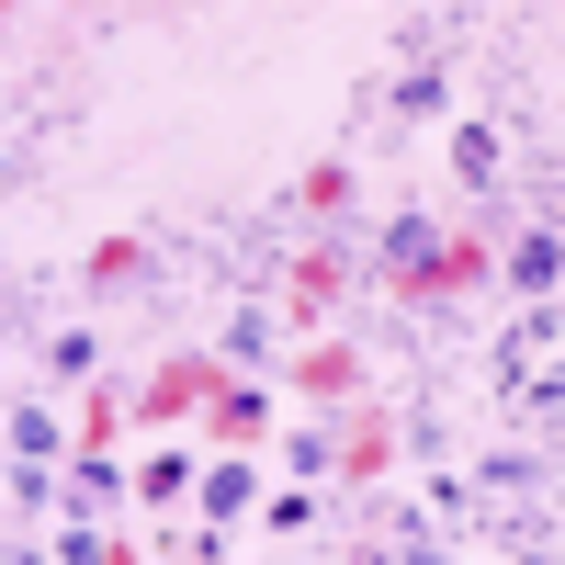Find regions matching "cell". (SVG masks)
I'll use <instances>...</instances> for the list:
<instances>
[{"instance_id": "cell-1", "label": "cell", "mask_w": 565, "mask_h": 565, "mask_svg": "<svg viewBox=\"0 0 565 565\" xmlns=\"http://www.w3.org/2000/svg\"><path fill=\"white\" fill-rule=\"evenodd\" d=\"M215 385H226V362H204V351H170V362L148 373V396H136V418H159V430H181L193 407H215Z\"/></svg>"}, {"instance_id": "cell-2", "label": "cell", "mask_w": 565, "mask_h": 565, "mask_svg": "<svg viewBox=\"0 0 565 565\" xmlns=\"http://www.w3.org/2000/svg\"><path fill=\"white\" fill-rule=\"evenodd\" d=\"M385 476H396V418H385V407H351V418H340V476H328V487L373 498Z\"/></svg>"}, {"instance_id": "cell-3", "label": "cell", "mask_w": 565, "mask_h": 565, "mask_svg": "<svg viewBox=\"0 0 565 565\" xmlns=\"http://www.w3.org/2000/svg\"><path fill=\"white\" fill-rule=\"evenodd\" d=\"M498 282H509L521 306H565V238H554V226H521L509 260H498Z\"/></svg>"}, {"instance_id": "cell-4", "label": "cell", "mask_w": 565, "mask_h": 565, "mask_svg": "<svg viewBox=\"0 0 565 565\" xmlns=\"http://www.w3.org/2000/svg\"><path fill=\"white\" fill-rule=\"evenodd\" d=\"M260 430H271V396L249 385V373H226V385H215V407H204V441H215V452H249Z\"/></svg>"}, {"instance_id": "cell-5", "label": "cell", "mask_w": 565, "mask_h": 565, "mask_svg": "<svg viewBox=\"0 0 565 565\" xmlns=\"http://www.w3.org/2000/svg\"><path fill=\"white\" fill-rule=\"evenodd\" d=\"M260 498H271V487H260V463H249V452H215V463H204V487H193V521L226 532V521H238V509H260Z\"/></svg>"}, {"instance_id": "cell-6", "label": "cell", "mask_w": 565, "mask_h": 565, "mask_svg": "<svg viewBox=\"0 0 565 565\" xmlns=\"http://www.w3.org/2000/svg\"><path fill=\"white\" fill-rule=\"evenodd\" d=\"M340 282H351V260H340V249H295V271H282V317L317 328L328 306H340Z\"/></svg>"}, {"instance_id": "cell-7", "label": "cell", "mask_w": 565, "mask_h": 565, "mask_svg": "<svg viewBox=\"0 0 565 565\" xmlns=\"http://www.w3.org/2000/svg\"><path fill=\"white\" fill-rule=\"evenodd\" d=\"M295 396H317V407H340V396H362V351H340V340H317V351H295V373H282Z\"/></svg>"}, {"instance_id": "cell-8", "label": "cell", "mask_w": 565, "mask_h": 565, "mask_svg": "<svg viewBox=\"0 0 565 565\" xmlns=\"http://www.w3.org/2000/svg\"><path fill=\"white\" fill-rule=\"evenodd\" d=\"M68 452H79L68 418L45 407V396H23V407H12V463H68Z\"/></svg>"}, {"instance_id": "cell-9", "label": "cell", "mask_w": 565, "mask_h": 565, "mask_svg": "<svg viewBox=\"0 0 565 565\" xmlns=\"http://www.w3.org/2000/svg\"><path fill=\"white\" fill-rule=\"evenodd\" d=\"M317 521H328V487H306V476H295V487H271V498H260V532H271V543H306Z\"/></svg>"}, {"instance_id": "cell-10", "label": "cell", "mask_w": 565, "mask_h": 565, "mask_svg": "<svg viewBox=\"0 0 565 565\" xmlns=\"http://www.w3.org/2000/svg\"><path fill=\"white\" fill-rule=\"evenodd\" d=\"M193 487H204V463H193V452H148V463H136V498H148V509H181Z\"/></svg>"}, {"instance_id": "cell-11", "label": "cell", "mask_w": 565, "mask_h": 565, "mask_svg": "<svg viewBox=\"0 0 565 565\" xmlns=\"http://www.w3.org/2000/svg\"><path fill=\"white\" fill-rule=\"evenodd\" d=\"M90 373H103V340H90V328H57V340H45V385H90Z\"/></svg>"}, {"instance_id": "cell-12", "label": "cell", "mask_w": 565, "mask_h": 565, "mask_svg": "<svg viewBox=\"0 0 565 565\" xmlns=\"http://www.w3.org/2000/svg\"><path fill=\"white\" fill-rule=\"evenodd\" d=\"M452 181H463V193H487V181H498V125H463V136H452Z\"/></svg>"}, {"instance_id": "cell-13", "label": "cell", "mask_w": 565, "mask_h": 565, "mask_svg": "<svg viewBox=\"0 0 565 565\" xmlns=\"http://www.w3.org/2000/svg\"><path fill=\"white\" fill-rule=\"evenodd\" d=\"M295 204H306L317 226H328V215H351V170H340V159H317V170L295 181Z\"/></svg>"}, {"instance_id": "cell-14", "label": "cell", "mask_w": 565, "mask_h": 565, "mask_svg": "<svg viewBox=\"0 0 565 565\" xmlns=\"http://www.w3.org/2000/svg\"><path fill=\"white\" fill-rule=\"evenodd\" d=\"M385 103H396V114L418 125V114H441V103H452V79H441V68H407V79L385 90Z\"/></svg>"}, {"instance_id": "cell-15", "label": "cell", "mask_w": 565, "mask_h": 565, "mask_svg": "<svg viewBox=\"0 0 565 565\" xmlns=\"http://www.w3.org/2000/svg\"><path fill=\"white\" fill-rule=\"evenodd\" d=\"M136 271H148V249H136V238H103V249H90V295H114V282H136Z\"/></svg>"}, {"instance_id": "cell-16", "label": "cell", "mask_w": 565, "mask_h": 565, "mask_svg": "<svg viewBox=\"0 0 565 565\" xmlns=\"http://www.w3.org/2000/svg\"><path fill=\"white\" fill-rule=\"evenodd\" d=\"M226 351H238V362H271V306H249L238 328H226Z\"/></svg>"}]
</instances>
